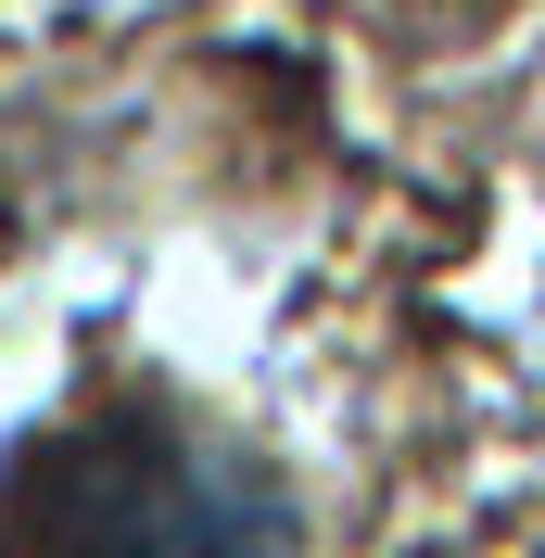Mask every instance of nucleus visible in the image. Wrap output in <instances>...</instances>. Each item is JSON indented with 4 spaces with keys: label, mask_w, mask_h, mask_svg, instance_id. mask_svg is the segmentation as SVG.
Returning a JSON list of instances; mask_svg holds the SVG:
<instances>
[{
    "label": "nucleus",
    "mask_w": 545,
    "mask_h": 558,
    "mask_svg": "<svg viewBox=\"0 0 545 558\" xmlns=\"http://www.w3.org/2000/svg\"><path fill=\"white\" fill-rule=\"evenodd\" d=\"M0 558H305V533L241 445L153 393H114L13 457Z\"/></svg>",
    "instance_id": "nucleus-1"
},
{
    "label": "nucleus",
    "mask_w": 545,
    "mask_h": 558,
    "mask_svg": "<svg viewBox=\"0 0 545 558\" xmlns=\"http://www.w3.org/2000/svg\"><path fill=\"white\" fill-rule=\"evenodd\" d=\"M393 13H482V0H393Z\"/></svg>",
    "instance_id": "nucleus-2"
}]
</instances>
